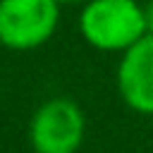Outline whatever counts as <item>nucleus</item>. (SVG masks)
Listing matches in <instances>:
<instances>
[{
    "label": "nucleus",
    "instance_id": "3",
    "mask_svg": "<svg viewBox=\"0 0 153 153\" xmlns=\"http://www.w3.org/2000/svg\"><path fill=\"white\" fill-rule=\"evenodd\" d=\"M60 24L57 0H0V43L33 50L53 38Z\"/></svg>",
    "mask_w": 153,
    "mask_h": 153
},
{
    "label": "nucleus",
    "instance_id": "5",
    "mask_svg": "<svg viewBox=\"0 0 153 153\" xmlns=\"http://www.w3.org/2000/svg\"><path fill=\"white\" fill-rule=\"evenodd\" d=\"M143 19H146V36H153V0L143 2Z\"/></svg>",
    "mask_w": 153,
    "mask_h": 153
},
{
    "label": "nucleus",
    "instance_id": "1",
    "mask_svg": "<svg viewBox=\"0 0 153 153\" xmlns=\"http://www.w3.org/2000/svg\"><path fill=\"white\" fill-rule=\"evenodd\" d=\"M81 38L100 53H127L146 36L139 0H88L79 12Z\"/></svg>",
    "mask_w": 153,
    "mask_h": 153
},
{
    "label": "nucleus",
    "instance_id": "2",
    "mask_svg": "<svg viewBox=\"0 0 153 153\" xmlns=\"http://www.w3.org/2000/svg\"><path fill=\"white\" fill-rule=\"evenodd\" d=\"M86 139V115L67 96L43 100L29 122V143L33 153H76Z\"/></svg>",
    "mask_w": 153,
    "mask_h": 153
},
{
    "label": "nucleus",
    "instance_id": "4",
    "mask_svg": "<svg viewBox=\"0 0 153 153\" xmlns=\"http://www.w3.org/2000/svg\"><path fill=\"white\" fill-rule=\"evenodd\" d=\"M115 81L117 93L129 110L153 117V36H143L120 55Z\"/></svg>",
    "mask_w": 153,
    "mask_h": 153
},
{
    "label": "nucleus",
    "instance_id": "6",
    "mask_svg": "<svg viewBox=\"0 0 153 153\" xmlns=\"http://www.w3.org/2000/svg\"><path fill=\"white\" fill-rule=\"evenodd\" d=\"M60 5H86L88 0H57Z\"/></svg>",
    "mask_w": 153,
    "mask_h": 153
}]
</instances>
